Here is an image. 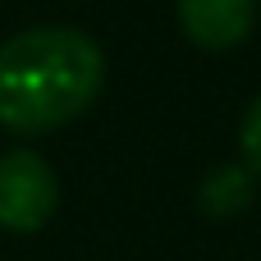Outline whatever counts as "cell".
<instances>
[{
    "label": "cell",
    "instance_id": "5b68a950",
    "mask_svg": "<svg viewBox=\"0 0 261 261\" xmlns=\"http://www.w3.org/2000/svg\"><path fill=\"white\" fill-rule=\"evenodd\" d=\"M239 147H243V161H248V170H252V174H261V96L248 106V115H243Z\"/></svg>",
    "mask_w": 261,
    "mask_h": 261
},
{
    "label": "cell",
    "instance_id": "277c9868",
    "mask_svg": "<svg viewBox=\"0 0 261 261\" xmlns=\"http://www.w3.org/2000/svg\"><path fill=\"white\" fill-rule=\"evenodd\" d=\"M252 202V170L248 165H220L202 184V211L206 216H239Z\"/></svg>",
    "mask_w": 261,
    "mask_h": 261
},
{
    "label": "cell",
    "instance_id": "6da1fadb",
    "mask_svg": "<svg viewBox=\"0 0 261 261\" xmlns=\"http://www.w3.org/2000/svg\"><path fill=\"white\" fill-rule=\"evenodd\" d=\"M106 87V55L78 28H28L0 46V128L41 138L73 124Z\"/></svg>",
    "mask_w": 261,
    "mask_h": 261
},
{
    "label": "cell",
    "instance_id": "7a4b0ae2",
    "mask_svg": "<svg viewBox=\"0 0 261 261\" xmlns=\"http://www.w3.org/2000/svg\"><path fill=\"white\" fill-rule=\"evenodd\" d=\"M60 206V184L46 156L14 147L0 156V229L37 234Z\"/></svg>",
    "mask_w": 261,
    "mask_h": 261
},
{
    "label": "cell",
    "instance_id": "3957f363",
    "mask_svg": "<svg viewBox=\"0 0 261 261\" xmlns=\"http://www.w3.org/2000/svg\"><path fill=\"white\" fill-rule=\"evenodd\" d=\"M257 0H179V28L202 50H229L252 32Z\"/></svg>",
    "mask_w": 261,
    "mask_h": 261
}]
</instances>
